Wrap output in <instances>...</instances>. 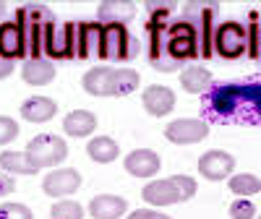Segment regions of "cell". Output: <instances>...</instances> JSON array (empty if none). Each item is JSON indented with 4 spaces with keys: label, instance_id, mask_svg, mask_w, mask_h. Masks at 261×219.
I'll return each instance as SVG.
<instances>
[{
    "label": "cell",
    "instance_id": "26",
    "mask_svg": "<svg viewBox=\"0 0 261 219\" xmlns=\"http://www.w3.org/2000/svg\"><path fill=\"white\" fill-rule=\"evenodd\" d=\"M50 219H84V206L79 201L63 199L58 204H53L50 209Z\"/></svg>",
    "mask_w": 261,
    "mask_h": 219
},
{
    "label": "cell",
    "instance_id": "13",
    "mask_svg": "<svg viewBox=\"0 0 261 219\" xmlns=\"http://www.w3.org/2000/svg\"><path fill=\"white\" fill-rule=\"evenodd\" d=\"M123 167H125L128 175H134V178H151V175L160 172L162 159H160L157 151H151V149H136L123 159Z\"/></svg>",
    "mask_w": 261,
    "mask_h": 219
},
{
    "label": "cell",
    "instance_id": "23",
    "mask_svg": "<svg viewBox=\"0 0 261 219\" xmlns=\"http://www.w3.org/2000/svg\"><path fill=\"white\" fill-rule=\"evenodd\" d=\"M180 86L191 94H201L212 86V73L204 65H188V68L180 71Z\"/></svg>",
    "mask_w": 261,
    "mask_h": 219
},
{
    "label": "cell",
    "instance_id": "15",
    "mask_svg": "<svg viewBox=\"0 0 261 219\" xmlns=\"http://www.w3.org/2000/svg\"><path fill=\"white\" fill-rule=\"evenodd\" d=\"M136 16V3L130 0H105V3L97 6V18L102 26H110V24H123L130 21Z\"/></svg>",
    "mask_w": 261,
    "mask_h": 219
},
{
    "label": "cell",
    "instance_id": "2",
    "mask_svg": "<svg viewBox=\"0 0 261 219\" xmlns=\"http://www.w3.org/2000/svg\"><path fill=\"white\" fill-rule=\"evenodd\" d=\"M55 13L42 6V3H27L16 8V26L21 29V37H24V50L29 55V60L45 58L42 55V47H45V34L50 32V26L55 24Z\"/></svg>",
    "mask_w": 261,
    "mask_h": 219
},
{
    "label": "cell",
    "instance_id": "27",
    "mask_svg": "<svg viewBox=\"0 0 261 219\" xmlns=\"http://www.w3.org/2000/svg\"><path fill=\"white\" fill-rule=\"evenodd\" d=\"M246 32H248V50H246V55L251 60H256V58H261V24H258L256 13H251V24H248Z\"/></svg>",
    "mask_w": 261,
    "mask_h": 219
},
{
    "label": "cell",
    "instance_id": "18",
    "mask_svg": "<svg viewBox=\"0 0 261 219\" xmlns=\"http://www.w3.org/2000/svg\"><path fill=\"white\" fill-rule=\"evenodd\" d=\"M97 128V115L92 110H73L63 118V130L65 136L71 139H84V136H92Z\"/></svg>",
    "mask_w": 261,
    "mask_h": 219
},
{
    "label": "cell",
    "instance_id": "16",
    "mask_svg": "<svg viewBox=\"0 0 261 219\" xmlns=\"http://www.w3.org/2000/svg\"><path fill=\"white\" fill-rule=\"evenodd\" d=\"M141 84V76L136 71H128V68H118L107 73L105 78V97H125L130 92H136Z\"/></svg>",
    "mask_w": 261,
    "mask_h": 219
},
{
    "label": "cell",
    "instance_id": "21",
    "mask_svg": "<svg viewBox=\"0 0 261 219\" xmlns=\"http://www.w3.org/2000/svg\"><path fill=\"white\" fill-rule=\"evenodd\" d=\"M21 115L29 123H47L58 115V102L50 97H32L21 104Z\"/></svg>",
    "mask_w": 261,
    "mask_h": 219
},
{
    "label": "cell",
    "instance_id": "4",
    "mask_svg": "<svg viewBox=\"0 0 261 219\" xmlns=\"http://www.w3.org/2000/svg\"><path fill=\"white\" fill-rule=\"evenodd\" d=\"M136 55H139V39L130 37V32L123 24L102 26V47H99L102 60L125 63V60H134Z\"/></svg>",
    "mask_w": 261,
    "mask_h": 219
},
{
    "label": "cell",
    "instance_id": "1",
    "mask_svg": "<svg viewBox=\"0 0 261 219\" xmlns=\"http://www.w3.org/2000/svg\"><path fill=\"white\" fill-rule=\"evenodd\" d=\"M206 107L220 120L261 123V81L220 84L206 97Z\"/></svg>",
    "mask_w": 261,
    "mask_h": 219
},
{
    "label": "cell",
    "instance_id": "10",
    "mask_svg": "<svg viewBox=\"0 0 261 219\" xmlns=\"http://www.w3.org/2000/svg\"><path fill=\"white\" fill-rule=\"evenodd\" d=\"M79 188H81V175L73 167H58L42 180V190H45L50 199H63V196L76 193Z\"/></svg>",
    "mask_w": 261,
    "mask_h": 219
},
{
    "label": "cell",
    "instance_id": "25",
    "mask_svg": "<svg viewBox=\"0 0 261 219\" xmlns=\"http://www.w3.org/2000/svg\"><path fill=\"white\" fill-rule=\"evenodd\" d=\"M227 185L235 196H256L261 190V178H256L251 172H241V175H230Z\"/></svg>",
    "mask_w": 261,
    "mask_h": 219
},
{
    "label": "cell",
    "instance_id": "34",
    "mask_svg": "<svg viewBox=\"0 0 261 219\" xmlns=\"http://www.w3.org/2000/svg\"><path fill=\"white\" fill-rule=\"evenodd\" d=\"M6 21V3H0V24Z\"/></svg>",
    "mask_w": 261,
    "mask_h": 219
},
{
    "label": "cell",
    "instance_id": "17",
    "mask_svg": "<svg viewBox=\"0 0 261 219\" xmlns=\"http://www.w3.org/2000/svg\"><path fill=\"white\" fill-rule=\"evenodd\" d=\"M0 58L13 60V63L18 58H27L24 37H21V29L16 26V21H3L0 24Z\"/></svg>",
    "mask_w": 261,
    "mask_h": 219
},
{
    "label": "cell",
    "instance_id": "29",
    "mask_svg": "<svg viewBox=\"0 0 261 219\" xmlns=\"http://www.w3.org/2000/svg\"><path fill=\"white\" fill-rule=\"evenodd\" d=\"M230 216L232 219H253L256 216V206L251 199H238L230 204Z\"/></svg>",
    "mask_w": 261,
    "mask_h": 219
},
{
    "label": "cell",
    "instance_id": "14",
    "mask_svg": "<svg viewBox=\"0 0 261 219\" xmlns=\"http://www.w3.org/2000/svg\"><path fill=\"white\" fill-rule=\"evenodd\" d=\"M102 47V24L99 21H81L76 24V58H99Z\"/></svg>",
    "mask_w": 261,
    "mask_h": 219
},
{
    "label": "cell",
    "instance_id": "33",
    "mask_svg": "<svg viewBox=\"0 0 261 219\" xmlns=\"http://www.w3.org/2000/svg\"><path fill=\"white\" fill-rule=\"evenodd\" d=\"M13 60H6V58H0V78H8L13 73Z\"/></svg>",
    "mask_w": 261,
    "mask_h": 219
},
{
    "label": "cell",
    "instance_id": "32",
    "mask_svg": "<svg viewBox=\"0 0 261 219\" xmlns=\"http://www.w3.org/2000/svg\"><path fill=\"white\" fill-rule=\"evenodd\" d=\"M128 219H170V216L162 211H154V209H136V211H130Z\"/></svg>",
    "mask_w": 261,
    "mask_h": 219
},
{
    "label": "cell",
    "instance_id": "5",
    "mask_svg": "<svg viewBox=\"0 0 261 219\" xmlns=\"http://www.w3.org/2000/svg\"><path fill=\"white\" fill-rule=\"evenodd\" d=\"M27 157L42 170V167H58L65 157H68V144L60 136L53 133H39L29 141Z\"/></svg>",
    "mask_w": 261,
    "mask_h": 219
},
{
    "label": "cell",
    "instance_id": "12",
    "mask_svg": "<svg viewBox=\"0 0 261 219\" xmlns=\"http://www.w3.org/2000/svg\"><path fill=\"white\" fill-rule=\"evenodd\" d=\"M141 199L151 206H170V204H180L183 196L178 190V183L167 178V180H151L141 188Z\"/></svg>",
    "mask_w": 261,
    "mask_h": 219
},
{
    "label": "cell",
    "instance_id": "24",
    "mask_svg": "<svg viewBox=\"0 0 261 219\" xmlns=\"http://www.w3.org/2000/svg\"><path fill=\"white\" fill-rule=\"evenodd\" d=\"M0 167L11 175H37L39 167L27 157V151H3L0 154Z\"/></svg>",
    "mask_w": 261,
    "mask_h": 219
},
{
    "label": "cell",
    "instance_id": "7",
    "mask_svg": "<svg viewBox=\"0 0 261 219\" xmlns=\"http://www.w3.org/2000/svg\"><path fill=\"white\" fill-rule=\"evenodd\" d=\"M42 55H47L53 60H71L76 58V24L65 21V24H55L50 26V32L45 34V47Z\"/></svg>",
    "mask_w": 261,
    "mask_h": 219
},
{
    "label": "cell",
    "instance_id": "11",
    "mask_svg": "<svg viewBox=\"0 0 261 219\" xmlns=\"http://www.w3.org/2000/svg\"><path fill=\"white\" fill-rule=\"evenodd\" d=\"M141 104H144V110L149 115L162 118V115L172 113V107H175V94H172V89L165 86V84H151L141 94Z\"/></svg>",
    "mask_w": 261,
    "mask_h": 219
},
{
    "label": "cell",
    "instance_id": "3",
    "mask_svg": "<svg viewBox=\"0 0 261 219\" xmlns=\"http://www.w3.org/2000/svg\"><path fill=\"white\" fill-rule=\"evenodd\" d=\"M220 13V3H209V0H196V3H186L180 11V21L193 26L196 37H199V52L201 58H214V21Z\"/></svg>",
    "mask_w": 261,
    "mask_h": 219
},
{
    "label": "cell",
    "instance_id": "8",
    "mask_svg": "<svg viewBox=\"0 0 261 219\" xmlns=\"http://www.w3.org/2000/svg\"><path fill=\"white\" fill-rule=\"evenodd\" d=\"M206 136H209V125L199 118H180V120H172L165 128V139L170 144H180V146L199 144Z\"/></svg>",
    "mask_w": 261,
    "mask_h": 219
},
{
    "label": "cell",
    "instance_id": "30",
    "mask_svg": "<svg viewBox=\"0 0 261 219\" xmlns=\"http://www.w3.org/2000/svg\"><path fill=\"white\" fill-rule=\"evenodd\" d=\"M16 136H18V123L8 115H0V146L11 144Z\"/></svg>",
    "mask_w": 261,
    "mask_h": 219
},
{
    "label": "cell",
    "instance_id": "22",
    "mask_svg": "<svg viewBox=\"0 0 261 219\" xmlns=\"http://www.w3.org/2000/svg\"><path fill=\"white\" fill-rule=\"evenodd\" d=\"M86 154H89V159H94L97 165H110L120 157V146L110 136H97V139L89 141V146H86Z\"/></svg>",
    "mask_w": 261,
    "mask_h": 219
},
{
    "label": "cell",
    "instance_id": "6",
    "mask_svg": "<svg viewBox=\"0 0 261 219\" xmlns=\"http://www.w3.org/2000/svg\"><path fill=\"white\" fill-rule=\"evenodd\" d=\"M214 50L225 60H238L248 50V32L238 21H225L214 32Z\"/></svg>",
    "mask_w": 261,
    "mask_h": 219
},
{
    "label": "cell",
    "instance_id": "9",
    "mask_svg": "<svg viewBox=\"0 0 261 219\" xmlns=\"http://www.w3.org/2000/svg\"><path fill=\"white\" fill-rule=\"evenodd\" d=\"M232 170H235V157L222 151V149H209L199 157V172L212 183L227 180L232 175Z\"/></svg>",
    "mask_w": 261,
    "mask_h": 219
},
{
    "label": "cell",
    "instance_id": "31",
    "mask_svg": "<svg viewBox=\"0 0 261 219\" xmlns=\"http://www.w3.org/2000/svg\"><path fill=\"white\" fill-rule=\"evenodd\" d=\"M16 190V180L11 178V172H6L3 167H0V199L3 196H11Z\"/></svg>",
    "mask_w": 261,
    "mask_h": 219
},
{
    "label": "cell",
    "instance_id": "35",
    "mask_svg": "<svg viewBox=\"0 0 261 219\" xmlns=\"http://www.w3.org/2000/svg\"><path fill=\"white\" fill-rule=\"evenodd\" d=\"M258 219H261V216H258Z\"/></svg>",
    "mask_w": 261,
    "mask_h": 219
},
{
    "label": "cell",
    "instance_id": "19",
    "mask_svg": "<svg viewBox=\"0 0 261 219\" xmlns=\"http://www.w3.org/2000/svg\"><path fill=\"white\" fill-rule=\"evenodd\" d=\"M55 65L47 58H37V60H27L24 71H21V78H24L29 86H47L55 81Z\"/></svg>",
    "mask_w": 261,
    "mask_h": 219
},
{
    "label": "cell",
    "instance_id": "28",
    "mask_svg": "<svg viewBox=\"0 0 261 219\" xmlns=\"http://www.w3.org/2000/svg\"><path fill=\"white\" fill-rule=\"evenodd\" d=\"M0 219H34V214L24 204L8 201V204H0Z\"/></svg>",
    "mask_w": 261,
    "mask_h": 219
},
{
    "label": "cell",
    "instance_id": "20",
    "mask_svg": "<svg viewBox=\"0 0 261 219\" xmlns=\"http://www.w3.org/2000/svg\"><path fill=\"white\" fill-rule=\"evenodd\" d=\"M128 211V204L120 196H110V193H102L97 199H92L89 204V214L94 219H120Z\"/></svg>",
    "mask_w": 261,
    "mask_h": 219
}]
</instances>
